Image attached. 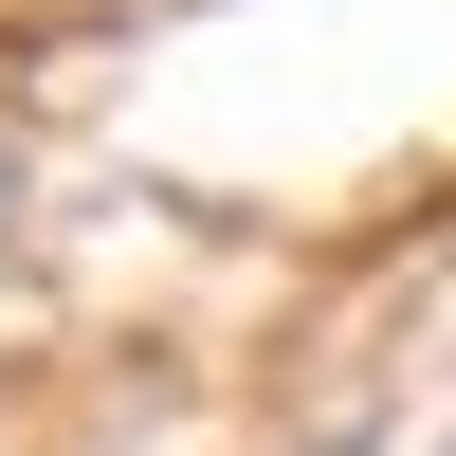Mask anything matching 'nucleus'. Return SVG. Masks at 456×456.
Wrapping results in <instances>:
<instances>
[{
    "label": "nucleus",
    "instance_id": "nucleus-1",
    "mask_svg": "<svg viewBox=\"0 0 456 456\" xmlns=\"http://www.w3.org/2000/svg\"><path fill=\"white\" fill-rule=\"evenodd\" d=\"M0 219H19V146H0Z\"/></svg>",
    "mask_w": 456,
    "mask_h": 456
}]
</instances>
